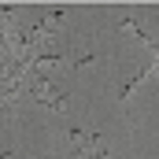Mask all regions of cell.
Instances as JSON below:
<instances>
[{
    "label": "cell",
    "instance_id": "cell-1",
    "mask_svg": "<svg viewBox=\"0 0 159 159\" xmlns=\"http://www.w3.org/2000/svg\"><path fill=\"white\" fill-rule=\"evenodd\" d=\"M85 159H107V148H104L100 133H93V137H89V152H85Z\"/></svg>",
    "mask_w": 159,
    "mask_h": 159
},
{
    "label": "cell",
    "instance_id": "cell-2",
    "mask_svg": "<svg viewBox=\"0 0 159 159\" xmlns=\"http://www.w3.org/2000/svg\"><path fill=\"white\" fill-rule=\"evenodd\" d=\"M70 144H74V148H78V156H85V152H89V137H85V133H81L78 126H70Z\"/></svg>",
    "mask_w": 159,
    "mask_h": 159
}]
</instances>
